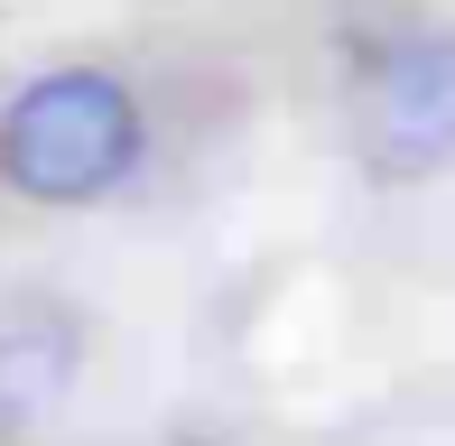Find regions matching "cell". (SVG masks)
I'll list each match as a JSON object with an SVG mask.
<instances>
[{
	"instance_id": "obj_1",
	"label": "cell",
	"mask_w": 455,
	"mask_h": 446,
	"mask_svg": "<svg viewBox=\"0 0 455 446\" xmlns=\"http://www.w3.org/2000/svg\"><path fill=\"white\" fill-rule=\"evenodd\" d=\"M140 168V103L102 66H56L0 112V177L28 205H93Z\"/></svg>"
},
{
	"instance_id": "obj_2",
	"label": "cell",
	"mask_w": 455,
	"mask_h": 446,
	"mask_svg": "<svg viewBox=\"0 0 455 446\" xmlns=\"http://www.w3.org/2000/svg\"><path fill=\"white\" fill-rule=\"evenodd\" d=\"M354 139L371 177H437L455 158V47L446 37H390L363 66Z\"/></svg>"
},
{
	"instance_id": "obj_3",
	"label": "cell",
	"mask_w": 455,
	"mask_h": 446,
	"mask_svg": "<svg viewBox=\"0 0 455 446\" xmlns=\"http://www.w3.org/2000/svg\"><path fill=\"white\" fill-rule=\"evenodd\" d=\"M66 372H75L66 326H47V316L0 326V418H37L56 391H66Z\"/></svg>"
}]
</instances>
